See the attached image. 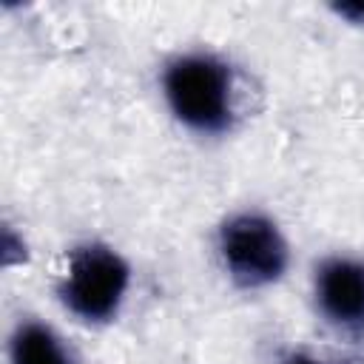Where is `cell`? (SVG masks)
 I'll return each mask as SVG.
<instances>
[{
	"label": "cell",
	"mask_w": 364,
	"mask_h": 364,
	"mask_svg": "<svg viewBox=\"0 0 364 364\" xmlns=\"http://www.w3.org/2000/svg\"><path fill=\"white\" fill-rule=\"evenodd\" d=\"M171 111L193 131L216 134L230 125V82L222 63L202 54L179 57L165 71Z\"/></svg>",
	"instance_id": "1"
},
{
	"label": "cell",
	"mask_w": 364,
	"mask_h": 364,
	"mask_svg": "<svg viewBox=\"0 0 364 364\" xmlns=\"http://www.w3.org/2000/svg\"><path fill=\"white\" fill-rule=\"evenodd\" d=\"M128 290V264L119 253L102 245L77 247L60 287L65 307L85 321L111 318Z\"/></svg>",
	"instance_id": "2"
},
{
	"label": "cell",
	"mask_w": 364,
	"mask_h": 364,
	"mask_svg": "<svg viewBox=\"0 0 364 364\" xmlns=\"http://www.w3.org/2000/svg\"><path fill=\"white\" fill-rule=\"evenodd\" d=\"M219 250L239 284H270L284 273L287 247L279 228L259 213H239L225 222L219 233Z\"/></svg>",
	"instance_id": "3"
},
{
	"label": "cell",
	"mask_w": 364,
	"mask_h": 364,
	"mask_svg": "<svg viewBox=\"0 0 364 364\" xmlns=\"http://www.w3.org/2000/svg\"><path fill=\"white\" fill-rule=\"evenodd\" d=\"M316 296L324 316L341 327H364V267L350 259H330L316 276Z\"/></svg>",
	"instance_id": "4"
},
{
	"label": "cell",
	"mask_w": 364,
	"mask_h": 364,
	"mask_svg": "<svg viewBox=\"0 0 364 364\" xmlns=\"http://www.w3.org/2000/svg\"><path fill=\"white\" fill-rule=\"evenodd\" d=\"M11 364H68V355L48 327L28 321L11 338Z\"/></svg>",
	"instance_id": "5"
},
{
	"label": "cell",
	"mask_w": 364,
	"mask_h": 364,
	"mask_svg": "<svg viewBox=\"0 0 364 364\" xmlns=\"http://www.w3.org/2000/svg\"><path fill=\"white\" fill-rule=\"evenodd\" d=\"M336 11L344 14V17H350L353 23H364V3H341Z\"/></svg>",
	"instance_id": "6"
},
{
	"label": "cell",
	"mask_w": 364,
	"mask_h": 364,
	"mask_svg": "<svg viewBox=\"0 0 364 364\" xmlns=\"http://www.w3.org/2000/svg\"><path fill=\"white\" fill-rule=\"evenodd\" d=\"M290 364H318V361H313V358H304V355H296V358H290Z\"/></svg>",
	"instance_id": "7"
}]
</instances>
